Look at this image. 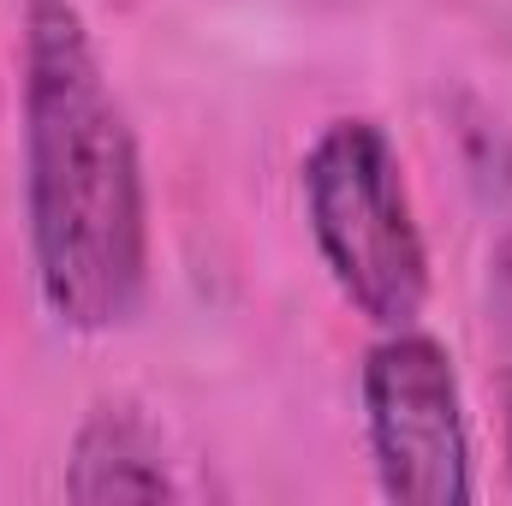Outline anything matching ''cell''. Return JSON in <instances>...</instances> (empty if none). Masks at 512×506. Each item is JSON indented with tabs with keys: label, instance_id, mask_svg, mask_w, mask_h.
Returning <instances> with one entry per match:
<instances>
[{
	"label": "cell",
	"instance_id": "obj_1",
	"mask_svg": "<svg viewBox=\"0 0 512 506\" xmlns=\"http://www.w3.org/2000/svg\"><path fill=\"white\" fill-rule=\"evenodd\" d=\"M18 126L36 298L66 334H114L149 292V179L84 0H24Z\"/></svg>",
	"mask_w": 512,
	"mask_h": 506
},
{
	"label": "cell",
	"instance_id": "obj_2",
	"mask_svg": "<svg viewBox=\"0 0 512 506\" xmlns=\"http://www.w3.org/2000/svg\"><path fill=\"white\" fill-rule=\"evenodd\" d=\"M298 197L316 256L352 316L376 334L417 328L435 280L393 137L370 114L328 120L298 161Z\"/></svg>",
	"mask_w": 512,
	"mask_h": 506
},
{
	"label": "cell",
	"instance_id": "obj_3",
	"mask_svg": "<svg viewBox=\"0 0 512 506\" xmlns=\"http://www.w3.org/2000/svg\"><path fill=\"white\" fill-rule=\"evenodd\" d=\"M358 411L376 489L399 506H465L477 501L471 417L453 352L417 328L376 334L358 370Z\"/></svg>",
	"mask_w": 512,
	"mask_h": 506
},
{
	"label": "cell",
	"instance_id": "obj_4",
	"mask_svg": "<svg viewBox=\"0 0 512 506\" xmlns=\"http://www.w3.org/2000/svg\"><path fill=\"white\" fill-rule=\"evenodd\" d=\"M179 477L167 465L161 429L131 399H96L66 447V501H173Z\"/></svg>",
	"mask_w": 512,
	"mask_h": 506
},
{
	"label": "cell",
	"instance_id": "obj_5",
	"mask_svg": "<svg viewBox=\"0 0 512 506\" xmlns=\"http://www.w3.org/2000/svg\"><path fill=\"white\" fill-rule=\"evenodd\" d=\"M501 441H507V471H512V370L501 376Z\"/></svg>",
	"mask_w": 512,
	"mask_h": 506
}]
</instances>
